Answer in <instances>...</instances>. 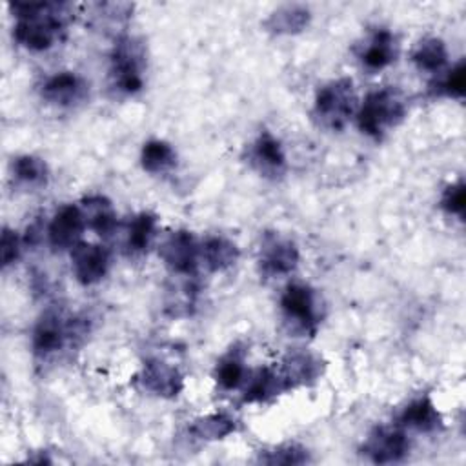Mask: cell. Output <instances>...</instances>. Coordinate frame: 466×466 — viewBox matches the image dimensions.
<instances>
[{"label": "cell", "instance_id": "obj_9", "mask_svg": "<svg viewBox=\"0 0 466 466\" xmlns=\"http://www.w3.org/2000/svg\"><path fill=\"white\" fill-rule=\"evenodd\" d=\"M360 451L375 464H393L408 455L410 441L399 426H377L370 431Z\"/></svg>", "mask_w": 466, "mask_h": 466}, {"label": "cell", "instance_id": "obj_13", "mask_svg": "<svg viewBox=\"0 0 466 466\" xmlns=\"http://www.w3.org/2000/svg\"><path fill=\"white\" fill-rule=\"evenodd\" d=\"M86 228V218L76 204H66L53 215L49 226H47V238L53 249H73L80 238L82 231Z\"/></svg>", "mask_w": 466, "mask_h": 466}, {"label": "cell", "instance_id": "obj_30", "mask_svg": "<svg viewBox=\"0 0 466 466\" xmlns=\"http://www.w3.org/2000/svg\"><path fill=\"white\" fill-rule=\"evenodd\" d=\"M441 208L448 215H455L459 218H464V211H466V187H464L462 180H457V182L450 184L442 191Z\"/></svg>", "mask_w": 466, "mask_h": 466}, {"label": "cell", "instance_id": "obj_5", "mask_svg": "<svg viewBox=\"0 0 466 466\" xmlns=\"http://www.w3.org/2000/svg\"><path fill=\"white\" fill-rule=\"evenodd\" d=\"M82 335H86V326L82 319L64 317L56 309H49L35 324L31 335V348L36 359L47 360Z\"/></svg>", "mask_w": 466, "mask_h": 466}, {"label": "cell", "instance_id": "obj_27", "mask_svg": "<svg viewBox=\"0 0 466 466\" xmlns=\"http://www.w3.org/2000/svg\"><path fill=\"white\" fill-rule=\"evenodd\" d=\"M13 177L25 186L38 187L46 186L49 178V167L46 160L35 155H20L13 160Z\"/></svg>", "mask_w": 466, "mask_h": 466}, {"label": "cell", "instance_id": "obj_20", "mask_svg": "<svg viewBox=\"0 0 466 466\" xmlns=\"http://www.w3.org/2000/svg\"><path fill=\"white\" fill-rule=\"evenodd\" d=\"M240 251L237 244L222 235H211L200 244V260L213 273L229 269L231 266H235Z\"/></svg>", "mask_w": 466, "mask_h": 466}, {"label": "cell", "instance_id": "obj_19", "mask_svg": "<svg viewBox=\"0 0 466 466\" xmlns=\"http://www.w3.org/2000/svg\"><path fill=\"white\" fill-rule=\"evenodd\" d=\"M80 209L86 218V226L100 237H109L116 228V211L111 200L104 195H87L82 198Z\"/></svg>", "mask_w": 466, "mask_h": 466}, {"label": "cell", "instance_id": "obj_26", "mask_svg": "<svg viewBox=\"0 0 466 466\" xmlns=\"http://www.w3.org/2000/svg\"><path fill=\"white\" fill-rule=\"evenodd\" d=\"M215 380L222 390H235L246 380V368H244V350L233 346L215 368Z\"/></svg>", "mask_w": 466, "mask_h": 466}, {"label": "cell", "instance_id": "obj_12", "mask_svg": "<svg viewBox=\"0 0 466 466\" xmlns=\"http://www.w3.org/2000/svg\"><path fill=\"white\" fill-rule=\"evenodd\" d=\"M71 268L82 286H93L107 275L109 253L104 246L80 240L71 249Z\"/></svg>", "mask_w": 466, "mask_h": 466}, {"label": "cell", "instance_id": "obj_31", "mask_svg": "<svg viewBox=\"0 0 466 466\" xmlns=\"http://www.w3.org/2000/svg\"><path fill=\"white\" fill-rule=\"evenodd\" d=\"M22 251V240L16 231L4 228L2 229V240H0V257H2V266L7 268L15 264L20 257Z\"/></svg>", "mask_w": 466, "mask_h": 466}, {"label": "cell", "instance_id": "obj_25", "mask_svg": "<svg viewBox=\"0 0 466 466\" xmlns=\"http://www.w3.org/2000/svg\"><path fill=\"white\" fill-rule=\"evenodd\" d=\"M157 231V217L149 211H142L133 217L127 226V240L126 248L131 255H144L155 238Z\"/></svg>", "mask_w": 466, "mask_h": 466}, {"label": "cell", "instance_id": "obj_21", "mask_svg": "<svg viewBox=\"0 0 466 466\" xmlns=\"http://www.w3.org/2000/svg\"><path fill=\"white\" fill-rule=\"evenodd\" d=\"M309 18L311 15L306 5L286 4L266 18L264 27L273 35H297L308 27Z\"/></svg>", "mask_w": 466, "mask_h": 466}, {"label": "cell", "instance_id": "obj_29", "mask_svg": "<svg viewBox=\"0 0 466 466\" xmlns=\"http://www.w3.org/2000/svg\"><path fill=\"white\" fill-rule=\"evenodd\" d=\"M466 89V67L464 62H457L437 84H433V93L448 98H462Z\"/></svg>", "mask_w": 466, "mask_h": 466}, {"label": "cell", "instance_id": "obj_16", "mask_svg": "<svg viewBox=\"0 0 466 466\" xmlns=\"http://www.w3.org/2000/svg\"><path fill=\"white\" fill-rule=\"evenodd\" d=\"M399 55L397 36L386 29H375L362 44L359 51V60L368 71H380L393 64Z\"/></svg>", "mask_w": 466, "mask_h": 466}, {"label": "cell", "instance_id": "obj_10", "mask_svg": "<svg viewBox=\"0 0 466 466\" xmlns=\"http://www.w3.org/2000/svg\"><path fill=\"white\" fill-rule=\"evenodd\" d=\"M40 95L55 107L71 109L87 100L89 84L73 71H58L44 80Z\"/></svg>", "mask_w": 466, "mask_h": 466}, {"label": "cell", "instance_id": "obj_18", "mask_svg": "<svg viewBox=\"0 0 466 466\" xmlns=\"http://www.w3.org/2000/svg\"><path fill=\"white\" fill-rule=\"evenodd\" d=\"M399 426L430 433L442 426V417L430 395H419L402 408L399 415Z\"/></svg>", "mask_w": 466, "mask_h": 466}, {"label": "cell", "instance_id": "obj_15", "mask_svg": "<svg viewBox=\"0 0 466 466\" xmlns=\"http://www.w3.org/2000/svg\"><path fill=\"white\" fill-rule=\"evenodd\" d=\"M279 371L289 390L317 380L324 371V362L319 355L308 350H293L282 359Z\"/></svg>", "mask_w": 466, "mask_h": 466}, {"label": "cell", "instance_id": "obj_23", "mask_svg": "<svg viewBox=\"0 0 466 466\" xmlns=\"http://www.w3.org/2000/svg\"><path fill=\"white\" fill-rule=\"evenodd\" d=\"M237 431V420L224 411L198 417L189 426V433L200 441H220Z\"/></svg>", "mask_w": 466, "mask_h": 466}, {"label": "cell", "instance_id": "obj_7", "mask_svg": "<svg viewBox=\"0 0 466 466\" xmlns=\"http://www.w3.org/2000/svg\"><path fill=\"white\" fill-rule=\"evenodd\" d=\"M300 253L297 244L275 231L262 235L258 249V268L264 277L275 279L295 271Z\"/></svg>", "mask_w": 466, "mask_h": 466}, {"label": "cell", "instance_id": "obj_3", "mask_svg": "<svg viewBox=\"0 0 466 466\" xmlns=\"http://www.w3.org/2000/svg\"><path fill=\"white\" fill-rule=\"evenodd\" d=\"M404 116L406 102L393 87H382L368 93L355 113L359 129L371 138H382V135L399 126Z\"/></svg>", "mask_w": 466, "mask_h": 466}, {"label": "cell", "instance_id": "obj_24", "mask_svg": "<svg viewBox=\"0 0 466 466\" xmlns=\"http://www.w3.org/2000/svg\"><path fill=\"white\" fill-rule=\"evenodd\" d=\"M140 164L142 169L147 173H166L177 166V153L169 142L153 138L142 146Z\"/></svg>", "mask_w": 466, "mask_h": 466}, {"label": "cell", "instance_id": "obj_28", "mask_svg": "<svg viewBox=\"0 0 466 466\" xmlns=\"http://www.w3.org/2000/svg\"><path fill=\"white\" fill-rule=\"evenodd\" d=\"M311 459H309L308 450L297 442H286V444H280L264 453L260 451V455H258V462H264V464L291 466V464H306Z\"/></svg>", "mask_w": 466, "mask_h": 466}, {"label": "cell", "instance_id": "obj_22", "mask_svg": "<svg viewBox=\"0 0 466 466\" xmlns=\"http://www.w3.org/2000/svg\"><path fill=\"white\" fill-rule=\"evenodd\" d=\"M411 62L419 71L439 73L448 62L446 44L437 36L422 38L411 51Z\"/></svg>", "mask_w": 466, "mask_h": 466}, {"label": "cell", "instance_id": "obj_1", "mask_svg": "<svg viewBox=\"0 0 466 466\" xmlns=\"http://www.w3.org/2000/svg\"><path fill=\"white\" fill-rule=\"evenodd\" d=\"M13 36L29 51H46L56 44L71 18V5L64 2H15Z\"/></svg>", "mask_w": 466, "mask_h": 466}, {"label": "cell", "instance_id": "obj_2", "mask_svg": "<svg viewBox=\"0 0 466 466\" xmlns=\"http://www.w3.org/2000/svg\"><path fill=\"white\" fill-rule=\"evenodd\" d=\"M111 86L122 95L142 91L146 82V46L140 38L122 35L109 56Z\"/></svg>", "mask_w": 466, "mask_h": 466}, {"label": "cell", "instance_id": "obj_14", "mask_svg": "<svg viewBox=\"0 0 466 466\" xmlns=\"http://www.w3.org/2000/svg\"><path fill=\"white\" fill-rule=\"evenodd\" d=\"M138 380L144 390L162 399H173L184 390V375L180 370L160 359L146 360L138 373Z\"/></svg>", "mask_w": 466, "mask_h": 466}, {"label": "cell", "instance_id": "obj_4", "mask_svg": "<svg viewBox=\"0 0 466 466\" xmlns=\"http://www.w3.org/2000/svg\"><path fill=\"white\" fill-rule=\"evenodd\" d=\"M357 95L351 78H337L324 84L313 102V120L328 131H340L357 113Z\"/></svg>", "mask_w": 466, "mask_h": 466}, {"label": "cell", "instance_id": "obj_6", "mask_svg": "<svg viewBox=\"0 0 466 466\" xmlns=\"http://www.w3.org/2000/svg\"><path fill=\"white\" fill-rule=\"evenodd\" d=\"M280 311L293 333L315 335L320 324V300L308 284L293 282L280 295Z\"/></svg>", "mask_w": 466, "mask_h": 466}, {"label": "cell", "instance_id": "obj_17", "mask_svg": "<svg viewBox=\"0 0 466 466\" xmlns=\"http://www.w3.org/2000/svg\"><path fill=\"white\" fill-rule=\"evenodd\" d=\"M289 391L286 380L282 379L279 368H258L248 379V384L242 393V402L255 404V402H268L282 393Z\"/></svg>", "mask_w": 466, "mask_h": 466}, {"label": "cell", "instance_id": "obj_8", "mask_svg": "<svg viewBox=\"0 0 466 466\" xmlns=\"http://www.w3.org/2000/svg\"><path fill=\"white\" fill-rule=\"evenodd\" d=\"M158 255L166 268L180 277H191L200 260V244L187 229L171 231L160 244Z\"/></svg>", "mask_w": 466, "mask_h": 466}, {"label": "cell", "instance_id": "obj_11", "mask_svg": "<svg viewBox=\"0 0 466 466\" xmlns=\"http://www.w3.org/2000/svg\"><path fill=\"white\" fill-rule=\"evenodd\" d=\"M249 166L266 178H280L286 171V153L277 137L269 131H260L248 146Z\"/></svg>", "mask_w": 466, "mask_h": 466}]
</instances>
